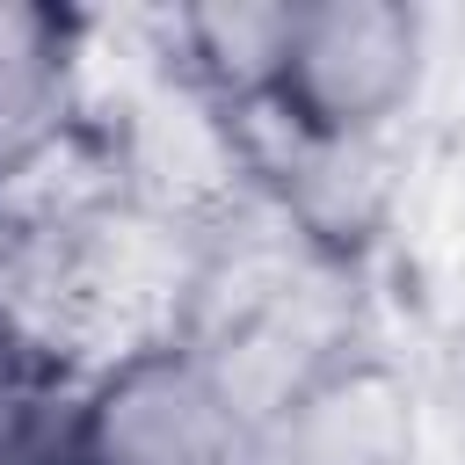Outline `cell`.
<instances>
[{"mask_svg":"<svg viewBox=\"0 0 465 465\" xmlns=\"http://www.w3.org/2000/svg\"><path fill=\"white\" fill-rule=\"evenodd\" d=\"M65 414L73 385L58 378L51 349L0 305V465H65Z\"/></svg>","mask_w":465,"mask_h":465,"instance_id":"obj_3","label":"cell"},{"mask_svg":"<svg viewBox=\"0 0 465 465\" xmlns=\"http://www.w3.org/2000/svg\"><path fill=\"white\" fill-rule=\"evenodd\" d=\"M421 58L429 22L400 0H298L262 102L305 145H363L414 102Z\"/></svg>","mask_w":465,"mask_h":465,"instance_id":"obj_1","label":"cell"},{"mask_svg":"<svg viewBox=\"0 0 465 465\" xmlns=\"http://www.w3.org/2000/svg\"><path fill=\"white\" fill-rule=\"evenodd\" d=\"M291 7H196L182 15V36L196 44V65L240 94H269L276 44H283Z\"/></svg>","mask_w":465,"mask_h":465,"instance_id":"obj_4","label":"cell"},{"mask_svg":"<svg viewBox=\"0 0 465 465\" xmlns=\"http://www.w3.org/2000/svg\"><path fill=\"white\" fill-rule=\"evenodd\" d=\"M65 465H240V407L196 349L145 341L73 385Z\"/></svg>","mask_w":465,"mask_h":465,"instance_id":"obj_2","label":"cell"},{"mask_svg":"<svg viewBox=\"0 0 465 465\" xmlns=\"http://www.w3.org/2000/svg\"><path fill=\"white\" fill-rule=\"evenodd\" d=\"M298 465H407L400 414L356 400V421H349V414H341V385H334V392L305 400V421H298Z\"/></svg>","mask_w":465,"mask_h":465,"instance_id":"obj_5","label":"cell"}]
</instances>
